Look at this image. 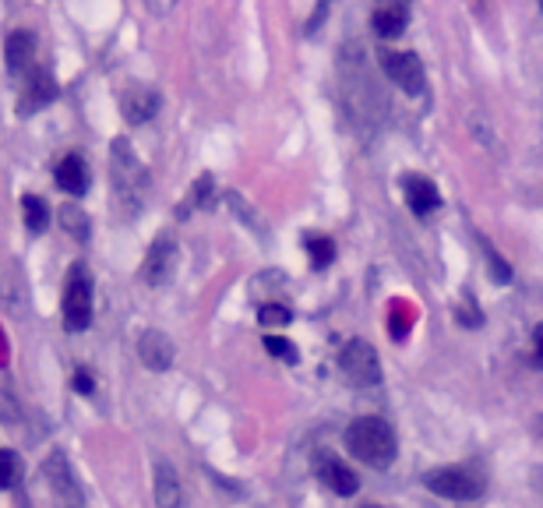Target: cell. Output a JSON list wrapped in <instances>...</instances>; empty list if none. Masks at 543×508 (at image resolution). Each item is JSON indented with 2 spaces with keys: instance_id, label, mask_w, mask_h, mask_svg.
Listing matches in <instances>:
<instances>
[{
  "instance_id": "obj_1",
  "label": "cell",
  "mask_w": 543,
  "mask_h": 508,
  "mask_svg": "<svg viewBox=\"0 0 543 508\" xmlns=\"http://www.w3.org/2000/svg\"><path fill=\"white\" fill-rule=\"evenodd\" d=\"M346 449L360 459L371 470H385L395 463V452H399V441L395 431L378 417H360L346 427Z\"/></svg>"
},
{
  "instance_id": "obj_2",
  "label": "cell",
  "mask_w": 543,
  "mask_h": 508,
  "mask_svg": "<svg viewBox=\"0 0 543 508\" xmlns=\"http://www.w3.org/2000/svg\"><path fill=\"white\" fill-rule=\"evenodd\" d=\"M110 170H113V187L127 205H138L145 195V184H149V173H145L142 159L134 156L131 142L127 138H113L110 149Z\"/></svg>"
},
{
  "instance_id": "obj_3",
  "label": "cell",
  "mask_w": 543,
  "mask_h": 508,
  "mask_svg": "<svg viewBox=\"0 0 543 508\" xmlns=\"http://www.w3.org/2000/svg\"><path fill=\"white\" fill-rule=\"evenodd\" d=\"M60 311H64L67 332H85L92 325V276L85 265H75V269L67 272Z\"/></svg>"
},
{
  "instance_id": "obj_4",
  "label": "cell",
  "mask_w": 543,
  "mask_h": 508,
  "mask_svg": "<svg viewBox=\"0 0 543 508\" xmlns=\"http://www.w3.org/2000/svg\"><path fill=\"white\" fill-rule=\"evenodd\" d=\"M339 367H343L346 381L357 385V389H374L381 385V360L367 339H350L339 353Z\"/></svg>"
},
{
  "instance_id": "obj_5",
  "label": "cell",
  "mask_w": 543,
  "mask_h": 508,
  "mask_svg": "<svg viewBox=\"0 0 543 508\" xmlns=\"http://www.w3.org/2000/svg\"><path fill=\"white\" fill-rule=\"evenodd\" d=\"M427 491H434L438 498H452V501H469L484 494V477L473 470H462V466H441L431 470L424 477Z\"/></svg>"
},
{
  "instance_id": "obj_6",
  "label": "cell",
  "mask_w": 543,
  "mask_h": 508,
  "mask_svg": "<svg viewBox=\"0 0 543 508\" xmlns=\"http://www.w3.org/2000/svg\"><path fill=\"white\" fill-rule=\"evenodd\" d=\"M381 71L388 75V82L399 85V89L410 92V96H420V92L427 89V71L417 53L381 50Z\"/></svg>"
},
{
  "instance_id": "obj_7",
  "label": "cell",
  "mask_w": 543,
  "mask_h": 508,
  "mask_svg": "<svg viewBox=\"0 0 543 508\" xmlns=\"http://www.w3.org/2000/svg\"><path fill=\"white\" fill-rule=\"evenodd\" d=\"M43 480H46V487H50V491L64 501V508H82V491H78L75 473H71V466H67L64 452H53V456L46 459V463H43Z\"/></svg>"
},
{
  "instance_id": "obj_8",
  "label": "cell",
  "mask_w": 543,
  "mask_h": 508,
  "mask_svg": "<svg viewBox=\"0 0 543 508\" xmlns=\"http://www.w3.org/2000/svg\"><path fill=\"white\" fill-rule=\"evenodd\" d=\"M173 265H177V240H173V233H163V237L149 247V254H145V265H142L145 286L170 283Z\"/></svg>"
},
{
  "instance_id": "obj_9",
  "label": "cell",
  "mask_w": 543,
  "mask_h": 508,
  "mask_svg": "<svg viewBox=\"0 0 543 508\" xmlns=\"http://www.w3.org/2000/svg\"><path fill=\"white\" fill-rule=\"evenodd\" d=\"M36 32L29 29H18L8 36V43H4V64H8L11 75H29L32 68H36Z\"/></svg>"
},
{
  "instance_id": "obj_10",
  "label": "cell",
  "mask_w": 543,
  "mask_h": 508,
  "mask_svg": "<svg viewBox=\"0 0 543 508\" xmlns=\"http://www.w3.org/2000/svg\"><path fill=\"white\" fill-rule=\"evenodd\" d=\"M57 96V82H53V75L46 68H32L29 75H25V85H22V103H18V110L29 117V113H36L39 106H46L50 99Z\"/></svg>"
},
{
  "instance_id": "obj_11",
  "label": "cell",
  "mask_w": 543,
  "mask_h": 508,
  "mask_svg": "<svg viewBox=\"0 0 543 508\" xmlns=\"http://www.w3.org/2000/svg\"><path fill=\"white\" fill-rule=\"evenodd\" d=\"M318 480L328 487V491L343 494V498H350V494L360 491L357 473H353L343 459H335V456H318Z\"/></svg>"
},
{
  "instance_id": "obj_12",
  "label": "cell",
  "mask_w": 543,
  "mask_h": 508,
  "mask_svg": "<svg viewBox=\"0 0 543 508\" xmlns=\"http://www.w3.org/2000/svg\"><path fill=\"white\" fill-rule=\"evenodd\" d=\"M138 357H142V364L149 367V371H170L173 343L163 336V332L149 329V332H142V339H138Z\"/></svg>"
},
{
  "instance_id": "obj_13",
  "label": "cell",
  "mask_w": 543,
  "mask_h": 508,
  "mask_svg": "<svg viewBox=\"0 0 543 508\" xmlns=\"http://www.w3.org/2000/svg\"><path fill=\"white\" fill-rule=\"evenodd\" d=\"M57 187L64 195L82 198L89 191V166H85L82 156H64L57 163Z\"/></svg>"
},
{
  "instance_id": "obj_14",
  "label": "cell",
  "mask_w": 543,
  "mask_h": 508,
  "mask_svg": "<svg viewBox=\"0 0 543 508\" xmlns=\"http://www.w3.org/2000/svg\"><path fill=\"white\" fill-rule=\"evenodd\" d=\"M120 110H124V117L131 120V124H145V120L159 110L156 89H149V85H131V92H124V99H120Z\"/></svg>"
},
{
  "instance_id": "obj_15",
  "label": "cell",
  "mask_w": 543,
  "mask_h": 508,
  "mask_svg": "<svg viewBox=\"0 0 543 508\" xmlns=\"http://www.w3.org/2000/svg\"><path fill=\"white\" fill-rule=\"evenodd\" d=\"M152 491H156L159 508H184V484H180L177 470L170 463L156 466V477H152Z\"/></svg>"
},
{
  "instance_id": "obj_16",
  "label": "cell",
  "mask_w": 543,
  "mask_h": 508,
  "mask_svg": "<svg viewBox=\"0 0 543 508\" xmlns=\"http://www.w3.org/2000/svg\"><path fill=\"white\" fill-rule=\"evenodd\" d=\"M402 187H406V202H410V209L417 212V216H427V212H434L441 205V195H438V187H434V180L406 177Z\"/></svg>"
},
{
  "instance_id": "obj_17",
  "label": "cell",
  "mask_w": 543,
  "mask_h": 508,
  "mask_svg": "<svg viewBox=\"0 0 543 508\" xmlns=\"http://www.w3.org/2000/svg\"><path fill=\"white\" fill-rule=\"evenodd\" d=\"M406 29V8L402 4H385V8L374 11V32L381 39H395Z\"/></svg>"
},
{
  "instance_id": "obj_18",
  "label": "cell",
  "mask_w": 543,
  "mask_h": 508,
  "mask_svg": "<svg viewBox=\"0 0 543 508\" xmlns=\"http://www.w3.org/2000/svg\"><path fill=\"white\" fill-rule=\"evenodd\" d=\"M22 212H25V226H29L32 233H43L46 223H50V209H46V202L39 195H25Z\"/></svg>"
},
{
  "instance_id": "obj_19",
  "label": "cell",
  "mask_w": 543,
  "mask_h": 508,
  "mask_svg": "<svg viewBox=\"0 0 543 508\" xmlns=\"http://www.w3.org/2000/svg\"><path fill=\"white\" fill-rule=\"evenodd\" d=\"M212 198H216V184H212L209 173H201L198 180H194L191 195H187V209H212Z\"/></svg>"
},
{
  "instance_id": "obj_20",
  "label": "cell",
  "mask_w": 543,
  "mask_h": 508,
  "mask_svg": "<svg viewBox=\"0 0 543 508\" xmlns=\"http://www.w3.org/2000/svg\"><path fill=\"white\" fill-rule=\"evenodd\" d=\"M304 244H307V254H311V265H314V269H328V265H332V258H335L332 240L318 237V233H311V237H304Z\"/></svg>"
},
{
  "instance_id": "obj_21",
  "label": "cell",
  "mask_w": 543,
  "mask_h": 508,
  "mask_svg": "<svg viewBox=\"0 0 543 508\" xmlns=\"http://www.w3.org/2000/svg\"><path fill=\"white\" fill-rule=\"evenodd\" d=\"M18 480H22V459L15 449H4L0 452V491H11Z\"/></svg>"
},
{
  "instance_id": "obj_22",
  "label": "cell",
  "mask_w": 543,
  "mask_h": 508,
  "mask_svg": "<svg viewBox=\"0 0 543 508\" xmlns=\"http://www.w3.org/2000/svg\"><path fill=\"white\" fill-rule=\"evenodd\" d=\"M60 223H64V230L71 233V237L78 240L89 237V216L82 212V205H64V209H60Z\"/></svg>"
},
{
  "instance_id": "obj_23",
  "label": "cell",
  "mask_w": 543,
  "mask_h": 508,
  "mask_svg": "<svg viewBox=\"0 0 543 508\" xmlns=\"http://www.w3.org/2000/svg\"><path fill=\"white\" fill-rule=\"evenodd\" d=\"M290 307L286 304H272V300H268V304H261V311H258V322L261 325H268V329H272V325H290Z\"/></svg>"
},
{
  "instance_id": "obj_24",
  "label": "cell",
  "mask_w": 543,
  "mask_h": 508,
  "mask_svg": "<svg viewBox=\"0 0 543 508\" xmlns=\"http://www.w3.org/2000/svg\"><path fill=\"white\" fill-rule=\"evenodd\" d=\"M413 318H417V311H410L406 304H395V311H392V336L395 339L406 336V332H410V325H413Z\"/></svg>"
},
{
  "instance_id": "obj_25",
  "label": "cell",
  "mask_w": 543,
  "mask_h": 508,
  "mask_svg": "<svg viewBox=\"0 0 543 508\" xmlns=\"http://www.w3.org/2000/svg\"><path fill=\"white\" fill-rule=\"evenodd\" d=\"M265 350L272 353V357H283V360H297V350L290 346V339H283V336H265Z\"/></svg>"
},
{
  "instance_id": "obj_26",
  "label": "cell",
  "mask_w": 543,
  "mask_h": 508,
  "mask_svg": "<svg viewBox=\"0 0 543 508\" xmlns=\"http://www.w3.org/2000/svg\"><path fill=\"white\" fill-rule=\"evenodd\" d=\"M480 244H484V254H487V262H491V272L501 279V283H508V279H512V269L505 265V258H501V254L494 251V247L487 244V240H480Z\"/></svg>"
},
{
  "instance_id": "obj_27",
  "label": "cell",
  "mask_w": 543,
  "mask_h": 508,
  "mask_svg": "<svg viewBox=\"0 0 543 508\" xmlns=\"http://www.w3.org/2000/svg\"><path fill=\"white\" fill-rule=\"evenodd\" d=\"M177 4H180V0H145V8H149V15H156V18L173 15V11H177Z\"/></svg>"
},
{
  "instance_id": "obj_28",
  "label": "cell",
  "mask_w": 543,
  "mask_h": 508,
  "mask_svg": "<svg viewBox=\"0 0 543 508\" xmlns=\"http://www.w3.org/2000/svg\"><path fill=\"white\" fill-rule=\"evenodd\" d=\"M533 357H536V367H543V322L533 329Z\"/></svg>"
},
{
  "instance_id": "obj_29",
  "label": "cell",
  "mask_w": 543,
  "mask_h": 508,
  "mask_svg": "<svg viewBox=\"0 0 543 508\" xmlns=\"http://www.w3.org/2000/svg\"><path fill=\"white\" fill-rule=\"evenodd\" d=\"M71 385H75L78 392H92V378L85 371H78L75 378H71Z\"/></svg>"
},
{
  "instance_id": "obj_30",
  "label": "cell",
  "mask_w": 543,
  "mask_h": 508,
  "mask_svg": "<svg viewBox=\"0 0 543 508\" xmlns=\"http://www.w3.org/2000/svg\"><path fill=\"white\" fill-rule=\"evenodd\" d=\"M0 417H8V420L15 417V410H11V406L4 403V392H0Z\"/></svg>"
},
{
  "instance_id": "obj_31",
  "label": "cell",
  "mask_w": 543,
  "mask_h": 508,
  "mask_svg": "<svg viewBox=\"0 0 543 508\" xmlns=\"http://www.w3.org/2000/svg\"><path fill=\"white\" fill-rule=\"evenodd\" d=\"M536 427H540V434H543V417H540V420H536Z\"/></svg>"
},
{
  "instance_id": "obj_32",
  "label": "cell",
  "mask_w": 543,
  "mask_h": 508,
  "mask_svg": "<svg viewBox=\"0 0 543 508\" xmlns=\"http://www.w3.org/2000/svg\"><path fill=\"white\" fill-rule=\"evenodd\" d=\"M367 508H381V505H367Z\"/></svg>"
},
{
  "instance_id": "obj_33",
  "label": "cell",
  "mask_w": 543,
  "mask_h": 508,
  "mask_svg": "<svg viewBox=\"0 0 543 508\" xmlns=\"http://www.w3.org/2000/svg\"><path fill=\"white\" fill-rule=\"evenodd\" d=\"M540 8H543V0H540Z\"/></svg>"
}]
</instances>
